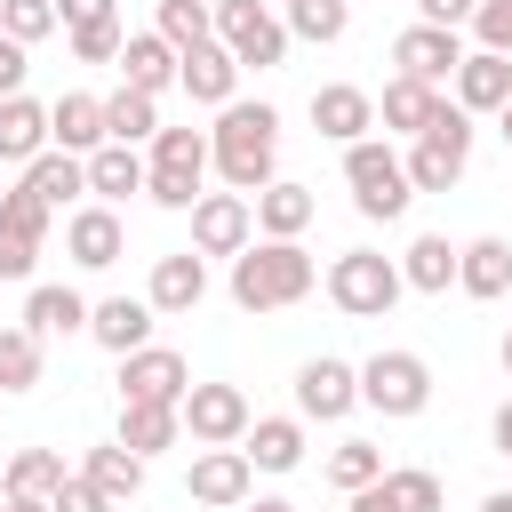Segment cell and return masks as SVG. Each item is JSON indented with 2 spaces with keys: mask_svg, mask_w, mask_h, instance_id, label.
Here are the masks:
<instances>
[{
  "mask_svg": "<svg viewBox=\"0 0 512 512\" xmlns=\"http://www.w3.org/2000/svg\"><path fill=\"white\" fill-rule=\"evenodd\" d=\"M48 216H56V208H48V200H40L32 184L0 192V224H8V232H32V240H48Z\"/></svg>",
  "mask_w": 512,
  "mask_h": 512,
  "instance_id": "cell-41",
  "label": "cell"
},
{
  "mask_svg": "<svg viewBox=\"0 0 512 512\" xmlns=\"http://www.w3.org/2000/svg\"><path fill=\"white\" fill-rule=\"evenodd\" d=\"M496 352H504V376H512V320H504V344H496Z\"/></svg>",
  "mask_w": 512,
  "mask_h": 512,
  "instance_id": "cell-54",
  "label": "cell"
},
{
  "mask_svg": "<svg viewBox=\"0 0 512 512\" xmlns=\"http://www.w3.org/2000/svg\"><path fill=\"white\" fill-rule=\"evenodd\" d=\"M48 128H56L64 152H96V144H112V128H104V96H80V88L48 104Z\"/></svg>",
  "mask_w": 512,
  "mask_h": 512,
  "instance_id": "cell-27",
  "label": "cell"
},
{
  "mask_svg": "<svg viewBox=\"0 0 512 512\" xmlns=\"http://www.w3.org/2000/svg\"><path fill=\"white\" fill-rule=\"evenodd\" d=\"M472 8H480V0H416V16H424V24H448V32L472 24Z\"/></svg>",
  "mask_w": 512,
  "mask_h": 512,
  "instance_id": "cell-48",
  "label": "cell"
},
{
  "mask_svg": "<svg viewBox=\"0 0 512 512\" xmlns=\"http://www.w3.org/2000/svg\"><path fill=\"white\" fill-rule=\"evenodd\" d=\"M216 40L240 56V72L288 64V24L272 16V0H216Z\"/></svg>",
  "mask_w": 512,
  "mask_h": 512,
  "instance_id": "cell-7",
  "label": "cell"
},
{
  "mask_svg": "<svg viewBox=\"0 0 512 512\" xmlns=\"http://www.w3.org/2000/svg\"><path fill=\"white\" fill-rule=\"evenodd\" d=\"M456 256H464V248H456L448 232H416L408 256H400V280H408L416 296H448V288H456Z\"/></svg>",
  "mask_w": 512,
  "mask_h": 512,
  "instance_id": "cell-23",
  "label": "cell"
},
{
  "mask_svg": "<svg viewBox=\"0 0 512 512\" xmlns=\"http://www.w3.org/2000/svg\"><path fill=\"white\" fill-rule=\"evenodd\" d=\"M440 112V88L432 80H408V72H392L384 80V104H376V120L392 128V136H424V120Z\"/></svg>",
  "mask_w": 512,
  "mask_h": 512,
  "instance_id": "cell-26",
  "label": "cell"
},
{
  "mask_svg": "<svg viewBox=\"0 0 512 512\" xmlns=\"http://www.w3.org/2000/svg\"><path fill=\"white\" fill-rule=\"evenodd\" d=\"M504 96H512V56L464 48V64H456V104H464V112H504Z\"/></svg>",
  "mask_w": 512,
  "mask_h": 512,
  "instance_id": "cell-21",
  "label": "cell"
},
{
  "mask_svg": "<svg viewBox=\"0 0 512 512\" xmlns=\"http://www.w3.org/2000/svg\"><path fill=\"white\" fill-rule=\"evenodd\" d=\"M176 408H184V432H192L200 448H240V440H248V424H256L240 384H192Z\"/></svg>",
  "mask_w": 512,
  "mask_h": 512,
  "instance_id": "cell-8",
  "label": "cell"
},
{
  "mask_svg": "<svg viewBox=\"0 0 512 512\" xmlns=\"http://www.w3.org/2000/svg\"><path fill=\"white\" fill-rule=\"evenodd\" d=\"M240 448H248L256 472H296V464H304V424H296V416H256Z\"/></svg>",
  "mask_w": 512,
  "mask_h": 512,
  "instance_id": "cell-28",
  "label": "cell"
},
{
  "mask_svg": "<svg viewBox=\"0 0 512 512\" xmlns=\"http://www.w3.org/2000/svg\"><path fill=\"white\" fill-rule=\"evenodd\" d=\"M112 440H128V448L152 464L160 448L184 440V408H176V400H120V432H112Z\"/></svg>",
  "mask_w": 512,
  "mask_h": 512,
  "instance_id": "cell-19",
  "label": "cell"
},
{
  "mask_svg": "<svg viewBox=\"0 0 512 512\" xmlns=\"http://www.w3.org/2000/svg\"><path fill=\"white\" fill-rule=\"evenodd\" d=\"M72 472H64V456L56 448H8V472H0V496H56Z\"/></svg>",
  "mask_w": 512,
  "mask_h": 512,
  "instance_id": "cell-34",
  "label": "cell"
},
{
  "mask_svg": "<svg viewBox=\"0 0 512 512\" xmlns=\"http://www.w3.org/2000/svg\"><path fill=\"white\" fill-rule=\"evenodd\" d=\"M120 248H128V232H120L112 200H88V208H72V216H64V256H72L80 272H112V264H120Z\"/></svg>",
  "mask_w": 512,
  "mask_h": 512,
  "instance_id": "cell-12",
  "label": "cell"
},
{
  "mask_svg": "<svg viewBox=\"0 0 512 512\" xmlns=\"http://www.w3.org/2000/svg\"><path fill=\"white\" fill-rule=\"evenodd\" d=\"M56 24H64V8H56V0H0V32H8V40H24V48H32V40H48Z\"/></svg>",
  "mask_w": 512,
  "mask_h": 512,
  "instance_id": "cell-39",
  "label": "cell"
},
{
  "mask_svg": "<svg viewBox=\"0 0 512 512\" xmlns=\"http://www.w3.org/2000/svg\"><path fill=\"white\" fill-rule=\"evenodd\" d=\"M472 32H480V48L512 56V0H480V8H472Z\"/></svg>",
  "mask_w": 512,
  "mask_h": 512,
  "instance_id": "cell-44",
  "label": "cell"
},
{
  "mask_svg": "<svg viewBox=\"0 0 512 512\" xmlns=\"http://www.w3.org/2000/svg\"><path fill=\"white\" fill-rule=\"evenodd\" d=\"M192 392V360L168 352V344H144V352H120V400H184Z\"/></svg>",
  "mask_w": 512,
  "mask_h": 512,
  "instance_id": "cell-13",
  "label": "cell"
},
{
  "mask_svg": "<svg viewBox=\"0 0 512 512\" xmlns=\"http://www.w3.org/2000/svg\"><path fill=\"white\" fill-rule=\"evenodd\" d=\"M344 184H352V208H360L368 224H392V216H408V200H416V184H408V160H400L384 136H360V144H344Z\"/></svg>",
  "mask_w": 512,
  "mask_h": 512,
  "instance_id": "cell-4",
  "label": "cell"
},
{
  "mask_svg": "<svg viewBox=\"0 0 512 512\" xmlns=\"http://www.w3.org/2000/svg\"><path fill=\"white\" fill-rule=\"evenodd\" d=\"M24 328L48 344V336H80L88 328V296L80 288H64V280H40L32 296H24Z\"/></svg>",
  "mask_w": 512,
  "mask_h": 512,
  "instance_id": "cell-24",
  "label": "cell"
},
{
  "mask_svg": "<svg viewBox=\"0 0 512 512\" xmlns=\"http://www.w3.org/2000/svg\"><path fill=\"white\" fill-rule=\"evenodd\" d=\"M456 288H464L472 304H496V296L512 288V240H496V232L464 240V256H456Z\"/></svg>",
  "mask_w": 512,
  "mask_h": 512,
  "instance_id": "cell-20",
  "label": "cell"
},
{
  "mask_svg": "<svg viewBox=\"0 0 512 512\" xmlns=\"http://www.w3.org/2000/svg\"><path fill=\"white\" fill-rule=\"evenodd\" d=\"M392 488H400L408 512H440V472H424V464H392Z\"/></svg>",
  "mask_w": 512,
  "mask_h": 512,
  "instance_id": "cell-42",
  "label": "cell"
},
{
  "mask_svg": "<svg viewBox=\"0 0 512 512\" xmlns=\"http://www.w3.org/2000/svg\"><path fill=\"white\" fill-rule=\"evenodd\" d=\"M176 56H192V48H208L216 40V8L208 0H160V24H152Z\"/></svg>",
  "mask_w": 512,
  "mask_h": 512,
  "instance_id": "cell-35",
  "label": "cell"
},
{
  "mask_svg": "<svg viewBox=\"0 0 512 512\" xmlns=\"http://www.w3.org/2000/svg\"><path fill=\"white\" fill-rule=\"evenodd\" d=\"M496 456H504V464H512V400H504V408H496Z\"/></svg>",
  "mask_w": 512,
  "mask_h": 512,
  "instance_id": "cell-50",
  "label": "cell"
},
{
  "mask_svg": "<svg viewBox=\"0 0 512 512\" xmlns=\"http://www.w3.org/2000/svg\"><path fill=\"white\" fill-rule=\"evenodd\" d=\"M304 224H312V192L288 184V176H272V184L256 192V232H264V240H296Z\"/></svg>",
  "mask_w": 512,
  "mask_h": 512,
  "instance_id": "cell-33",
  "label": "cell"
},
{
  "mask_svg": "<svg viewBox=\"0 0 512 512\" xmlns=\"http://www.w3.org/2000/svg\"><path fill=\"white\" fill-rule=\"evenodd\" d=\"M104 128H112V144H152V136H160V96L120 80V88L104 96Z\"/></svg>",
  "mask_w": 512,
  "mask_h": 512,
  "instance_id": "cell-30",
  "label": "cell"
},
{
  "mask_svg": "<svg viewBox=\"0 0 512 512\" xmlns=\"http://www.w3.org/2000/svg\"><path fill=\"white\" fill-rule=\"evenodd\" d=\"M32 264H40V240L0 224V280H32Z\"/></svg>",
  "mask_w": 512,
  "mask_h": 512,
  "instance_id": "cell-45",
  "label": "cell"
},
{
  "mask_svg": "<svg viewBox=\"0 0 512 512\" xmlns=\"http://www.w3.org/2000/svg\"><path fill=\"white\" fill-rule=\"evenodd\" d=\"M248 488H256L248 448H200V456H192V480H184V496H192V504L232 512V504H248Z\"/></svg>",
  "mask_w": 512,
  "mask_h": 512,
  "instance_id": "cell-11",
  "label": "cell"
},
{
  "mask_svg": "<svg viewBox=\"0 0 512 512\" xmlns=\"http://www.w3.org/2000/svg\"><path fill=\"white\" fill-rule=\"evenodd\" d=\"M312 128H320L328 144H360V136L376 128V96L352 88V80H328V88H312Z\"/></svg>",
  "mask_w": 512,
  "mask_h": 512,
  "instance_id": "cell-15",
  "label": "cell"
},
{
  "mask_svg": "<svg viewBox=\"0 0 512 512\" xmlns=\"http://www.w3.org/2000/svg\"><path fill=\"white\" fill-rule=\"evenodd\" d=\"M144 168H152V160H144L136 144H96V152H88V192H96V200H128V192H144Z\"/></svg>",
  "mask_w": 512,
  "mask_h": 512,
  "instance_id": "cell-31",
  "label": "cell"
},
{
  "mask_svg": "<svg viewBox=\"0 0 512 512\" xmlns=\"http://www.w3.org/2000/svg\"><path fill=\"white\" fill-rule=\"evenodd\" d=\"M400 296H408V280H400V264L376 256V248H344V256L328 264V304H336L344 320H384Z\"/></svg>",
  "mask_w": 512,
  "mask_h": 512,
  "instance_id": "cell-5",
  "label": "cell"
},
{
  "mask_svg": "<svg viewBox=\"0 0 512 512\" xmlns=\"http://www.w3.org/2000/svg\"><path fill=\"white\" fill-rule=\"evenodd\" d=\"M0 472H8V456H0Z\"/></svg>",
  "mask_w": 512,
  "mask_h": 512,
  "instance_id": "cell-56",
  "label": "cell"
},
{
  "mask_svg": "<svg viewBox=\"0 0 512 512\" xmlns=\"http://www.w3.org/2000/svg\"><path fill=\"white\" fill-rule=\"evenodd\" d=\"M248 512H296V504H288V496H256Z\"/></svg>",
  "mask_w": 512,
  "mask_h": 512,
  "instance_id": "cell-51",
  "label": "cell"
},
{
  "mask_svg": "<svg viewBox=\"0 0 512 512\" xmlns=\"http://www.w3.org/2000/svg\"><path fill=\"white\" fill-rule=\"evenodd\" d=\"M208 152H216V176L256 200V192L272 184V168H280V112L232 96V104L216 112V128H208Z\"/></svg>",
  "mask_w": 512,
  "mask_h": 512,
  "instance_id": "cell-1",
  "label": "cell"
},
{
  "mask_svg": "<svg viewBox=\"0 0 512 512\" xmlns=\"http://www.w3.org/2000/svg\"><path fill=\"white\" fill-rule=\"evenodd\" d=\"M24 184H32L48 208H64V200H80V192H88V152H64V144H48V152L24 168Z\"/></svg>",
  "mask_w": 512,
  "mask_h": 512,
  "instance_id": "cell-32",
  "label": "cell"
},
{
  "mask_svg": "<svg viewBox=\"0 0 512 512\" xmlns=\"http://www.w3.org/2000/svg\"><path fill=\"white\" fill-rule=\"evenodd\" d=\"M352 32V0H288V40H344Z\"/></svg>",
  "mask_w": 512,
  "mask_h": 512,
  "instance_id": "cell-36",
  "label": "cell"
},
{
  "mask_svg": "<svg viewBox=\"0 0 512 512\" xmlns=\"http://www.w3.org/2000/svg\"><path fill=\"white\" fill-rule=\"evenodd\" d=\"M48 512H120V504H112V496H104V488H96L88 472H72V480H64V488L48 496Z\"/></svg>",
  "mask_w": 512,
  "mask_h": 512,
  "instance_id": "cell-43",
  "label": "cell"
},
{
  "mask_svg": "<svg viewBox=\"0 0 512 512\" xmlns=\"http://www.w3.org/2000/svg\"><path fill=\"white\" fill-rule=\"evenodd\" d=\"M392 64H400L408 80H432V88H440V80H456V64H464V40H456L448 24H424V16H416V24L392 40Z\"/></svg>",
  "mask_w": 512,
  "mask_h": 512,
  "instance_id": "cell-14",
  "label": "cell"
},
{
  "mask_svg": "<svg viewBox=\"0 0 512 512\" xmlns=\"http://www.w3.org/2000/svg\"><path fill=\"white\" fill-rule=\"evenodd\" d=\"M176 88H184L192 104H208V112H224V104H232V88H240V56H232L224 40H208V48H192V56H184V72H176Z\"/></svg>",
  "mask_w": 512,
  "mask_h": 512,
  "instance_id": "cell-18",
  "label": "cell"
},
{
  "mask_svg": "<svg viewBox=\"0 0 512 512\" xmlns=\"http://www.w3.org/2000/svg\"><path fill=\"white\" fill-rule=\"evenodd\" d=\"M328 480H336L344 496H352V488H368V480H384V448H376V440H336Z\"/></svg>",
  "mask_w": 512,
  "mask_h": 512,
  "instance_id": "cell-38",
  "label": "cell"
},
{
  "mask_svg": "<svg viewBox=\"0 0 512 512\" xmlns=\"http://www.w3.org/2000/svg\"><path fill=\"white\" fill-rule=\"evenodd\" d=\"M176 72H184V56H176L160 32H128V48H120V80H128V88H152V96H160Z\"/></svg>",
  "mask_w": 512,
  "mask_h": 512,
  "instance_id": "cell-29",
  "label": "cell"
},
{
  "mask_svg": "<svg viewBox=\"0 0 512 512\" xmlns=\"http://www.w3.org/2000/svg\"><path fill=\"white\" fill-rule=\"evenodd\" d=\"M24 72H32V48L0 32V96H24Z\"/></svg>",
  "mask_w": 512,
  "mask_h": 512,
  "instance_id": "cell-47",
  "label": "cell"
},
{
  "mask_svg": "<svg viewBox=\"0 0 512 512\" xmlns=\"http://www.w3.org/2000/svg\"><path fill=\"white\" fill-rule=\"evenodd\" d=\"M40 384V336L16 320V328H0V392H32Z\"/></svg>",
  "mask_w": 512,
  "mask_h": 512,
  "instance_id": "cell-37",
  "label": "cell"
},
{
  "mask_svg": "<svg viewBox=\"0 0 512 512\" xmlns=\"http://www.w3.org/2000/svg\"><path fill=\"white\" fill-rule=\"evenodd\" d=\"M184 216H192V248L200 256H240L256 240V200L248 192H200Z\"/></svg>",
  "mask_w": 512,
  "mask_h": 512,
  "instance_id": "cell-9",
  "label": "cell"
},
{
  "mask_svg": "<svg viewBox=\"0 0 512 512\" xmlns=\"http://www.w3.org/2000/svg\"><path fill=\"white\" fill-rule=\"evenodd\" d=\"M152 296H104V304H88V336L120 360V352H144L152 344Z\"/></svg>",
  "mask_w": 512,
  "mask_h": 512,
  "instance_id": "cell-17",
  "label": "cell"
},
{
  "mask_svg": "<svg viewBox=\"0 0 512 512\" xmlns=\"http://www.w3.org/2000/svg\"><path fill=\"white\" fill-rule=\"evenodd\" d=\"M496 128H504V136H512V96H504V112H496Z\"/></svg>",
  "mask_w": 512,
  "mask_h": 512,
  "instance_id": "cell-55",
  "label": "cell"
},
{
  "mask_svg": "<svg viewBox=\"0 0 512 512\" xmlns=\"http://www.w3.org/2000/svg\"><path fill=\"white\" fill-rule=\"evenodd\" d=\"M320 288V264L296 248V240H248L232 256V304L240 312H288Z\"/></svg>",
  "mask_w": 512,
  "mask_h": 512,
  "instance_id": "cell-2",
  "label": "cell"
},
{
  "mask_svg": "<svg viewBox=\"0 0 512 512\" xmlns=\"http://www.w3.org/2000/svg\"><path fill=\"white\" fill-rule=\"evenodd\" d=\"M344 512H408V504H400V488H392V472H384V480L352 488V496H344Z\"/></svg>",
  "mask_w": 512,
  "mask_h": 512,
  "instance_id": "cell-46",
  "label": "cell"
},
{
  "mask_svg": "<svg viewBox=\"0 0 512 512\" xmlns=\"http://www.w3.org/2000/svg\"><path fill=\"white\" fill-rule=\"evenodd\" d=\"M400 160H408V184L416 192H456L464 168H472V112L440 96V112L424 120V136H408Z\"/></svg>",
  "mask_w": 512,
  "mask_h": 512,
  "instance_id": "cell-3",
  "label": "cell"
},
{
  "mask_svg": "<svg viewBox=\"0 0 512 512\" xmlns=\"http://www.w3.org/2000/svg\"><path fill=\"white\" fill-rule=\"evenodd\" d=\"M80 472H88L112 504H136V496H144V456H136L128 440H96V448L80 456Z\"/></svg>",
  "mask_w": 512,
  "mask_h": 512,
  "instance_id": "cell-25",
  "label": "cell"
},
{
  "mask_svg": "<svg viewBox=\"0 0 512 512\" xmlns=\"http://www.w3.org/2000/svg\"><path fill=\"white\" fill-rule=\"evenodd\" d=\"M480 512H512V488H496V496H480Z\"/></svg>",
  "mask_w": 512,
  "mask_h": 512,
  "instance_id": "cell-52",
  "label": "cell"
},
{
  "mask_svg": "<svg viewBox=\"0 0 512 512\" xmlns=\"http://www.w3.org/2000/svg\"><path fill=\"white\" fill-rule=\"evenodd\" d=\"M296 408H304L312 424L352 416V408H360V368H352V360H328V352L304 360V368H296Z\"/></svg>",
  "mask_w": 512,
  "mask_h": 512,
  "instance_id": "cell-10",
  "label": "cell"
},
{
  "mask_svg": "<svg viewBox=\"0 0 512 512\" xmlns=\"http://www.w3.org/2000/svg\"><path fill=\"white\" fill-rule=\"evenodd\" d=\"M120 48H128L120 16H104V24H72V56H80V64H120Z\"/></svg>",
  "mask_w": 512,
  "mask_h": 512,
  "instance_id": "cell-40",
  "label": "cell"
},
{
  "mask_svg": "<svg viewBox=\"0 0 512 512\" xmlns=\"http://www.w3.org/2000/svg\"><path fill=\"white\" fill-rule=\"evenodd\" d=\"M0 512H48V504H40V496H8Z\"/></svg>",
  "mask_w": 512,
  "mask_h": 512,
  "instance_id": "cell-53",
  "label": "cell"
},
{
  "mask_svg": "<svg viewBox=\"0 0 512 512\" xmlns=\"http://www.w3.org/2000/svg\"><path fill=\"white\" fill-rule=\"evenodd\" d=\"M152 312H200L208 296V256L200 248H176V256H152V280H144Z\"/></svg>",
  "mask_w": 512,
  "mask_h": 512,
  "instance_id": "cell-16",
  "label": "cell"
},
{
  "mask_svg": "<svg viewBox=\"0 0 512 512\" xmlns=\"http://www.w3.org/2000/svg\"><path fill=\"white\" fill-rule=\"evenodd\" d=\"M360 408H376V416H392V424L424 416V408H432V368H424V352H376V360H360Z\"/></svg>",
  "mask_w": 512,
  "mask_h": 512,
  "instance_id": "cell-6",
  "label": "cell"
},
{
  "mask_svg": "<svg viewBox=\"0 0 512 512\" xmlns=\"http://www.w3.org/2000/svg\"><path fill=\"white\" fill-rule=\"evenodd\" d=\"M56 8H64V32H72V24H104V16H120L112 0H56Z\"/></svg>",
  "mask_w": 512,
  "mask_h": 512,
  "instance_id": "cell-49",
  "label": "cell"
},
{
  "mask_svg": "<svg viewBox=\"0 0 512 512\" xmlns=\"http://www.w3.org/2000/svg\"><path fill=\"white\" fill-rule=\"evenodd\" d=\"M48 144H56V128H48V104H32V96H0V160L32 168Z\"/></svg>",
  "mask_w": 512,
  "mask_h": 512,
  "instance_id": "cell-22",
  "label": "cell"
}]
</instances>
